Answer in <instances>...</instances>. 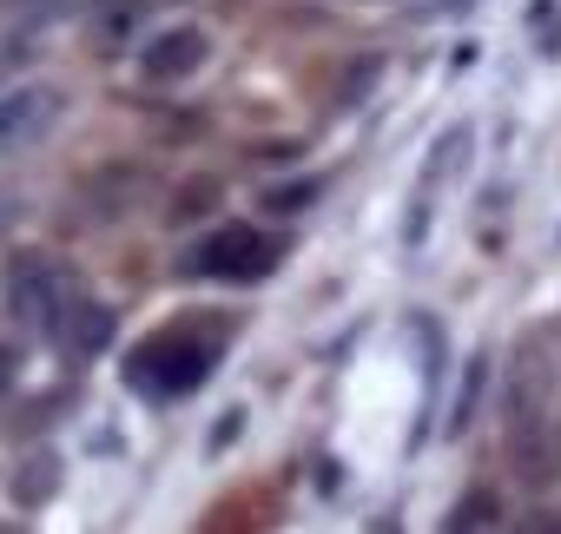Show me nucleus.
Listing matches in <instances>:
<instances>
[{
    "label": "nucleus",
    "instance_id": "nucleus-5",
    "mask_svg": "<svg viewBox=\"0 0 561 534\" xmlns=\"http://www.w3.org/2000/svg\"><path fill=\"white\" fill-rule=\"evenodd\" d=\"M205 54H211L205 27H165L159 40H146L139 67H146V80H185V73L205 67Z\"/></svg>",
    "mask_w": 561,
    "mask_h": 534
},
{
    "label": "nucleus",
    "instance_id": "nucleus-7",
    "mask_svg": "<svg viewBox=\"0 0 561 534\" xmlns=\"http://www.w3.org/2000/svg\"><path fill=\"white\" fill-rule=\"evenodd\" d=\"M139 21H146V0H93L87 14L93 54H126V40H139Z\"/></svg>",
    "mask_w": 561,
    "mask_h": 534
},
{
    "label": "nucleus",
    "instance_id": "nucleus-4",
    "mask_svg": "<svg viewBox=\"0 0 561 534\" xmlns=\"http://www.w3.org/2000/svg\"><path fill=\"white\" fill-rule=\"evenodd\" d=\"M205 370H211V344H198V337H159L133 357V383L152 396H179V390L205 383Z\"/></svg>",
    "mask_w": 561,
    "mask_h": 534
},
{
    "label": "nucleus",
    "instance_id": "nucleus-3",
    "mask_svg": "<svg viewBox=\"0 0 561 534\" xmlns=\"http://www.w3.org/2000/svg\"><path fill=\"white\" fill-rule=\"evenodd\" d=\"M277 264V244L264 237V231H251V224H225V231H211L198 251H192V264L185 271L192 278H231V285H251V278H264Z\"/></svg>",
    "mask_w": 561,
    "mask_h": 534
},
{
    "label": "nucleus",
    "instance_id": "nucleus-8",
    "mask_svg": "<svg viewBox=\"0 0 561 534\" xmlns=\"http://www.w3.org/2000/svg\"><path fill=\"white\" fill-rule=\"evenodd\" d=\"M482 390H489V357H476V363H469V376H462V396H456V409H449V436H462V429L476 422V409H482Z\"/></svg>",
    "mask_w": 561,
    "mask_h": 534
},
{
    "label": "nucleus",
    "instance_id": "nucleus-2",
    "mask_svg": "<svg viewBox=\"0 0 561 534\" xmlns=\"http://www.w3.org/2000/svg\"><path fill=\"white\" fill-rule=\"evenodd\" d=\"M67 298H73V285H67V271H60L54 257L21 251L8 264V311H14L21 330H54L60 311H67Z\"/></svg>",
    "mask_w": 561,
    "mask_h": 534
},
{
    "label": "nucleus",
    "instance_id": "nucleus-9",
    "mask_svg": "<svg viewBox=\"0 0 561 534\" xmlns=\"http://www.w3.org/2000/svg\"><path fill=\"white\" fill-rule=\"evenodd\" d=\"M495 514H502V501H495L489 488H476V495H462V508L449 514V527H489Z\"/></svg>",
    "mask_w": 561,
    "mask_h": 534
},
{
    "label": "nucleus",
    "instance_id": "nucleus-1",
    "mask_svg": "<svg viewBox=\"0 0 561 534\" xmlns=\"http://www.w3.org/2000/svg\"><path fill=\"white\" fill-rule=\"evenodd\" d=\"M67 119V93L54 80H21L0 93V159H21L34 146L54 139V126Z\"/></svg>",
    "mask_w": 561,
    "mask_h": 534
},
{
    "label": "nucleus",
    "instance_id": "nucleus-11",
    "mask_svg": "<svg viewBox=\"0 0 561 534\" xmlns=\"http://www.w3.org/2000/svg\"><path fill=\"white\" fill-rule=\"evenodd\" d=\"M54 475H60V468H54V455H34V468L14 481V495H21V501H41V495L54 488Z\"/></svg>",
    "mask_w": 561,
    "mask_h": 534
},
{
    "label": "nucleus",
    "instance_id": "nucleus-6",
    "mask_svg": "<svg viewBox=\"0 0 561 534\" xmlns=\"http://www.w3.org/2000/svg\"><path fill=\"white\" fill-rule=\"evenodd\" d=\"M54 337H60L73 357H100V350L113 344V311H106V304H93V298H67V311H60Z\"/></svg>",
    "mask_w": 561,
    "mask_h": 534
},
{
    "label": "nucleus",
    "instance_id": "nucleus-10",
    "mask_svg": "<svg viewBox=\"0 0 561 534\" xmlns=\"http://www.w3.org/2000/svg\"><path fill=\"white\" fill-rule=\"evenodd\" d=\"M318 198V178H305V185H271L264 191V211H305Z\"/></svg>",
    "mask_w": 561,
    "mask_h": 534
}]
</instances>
